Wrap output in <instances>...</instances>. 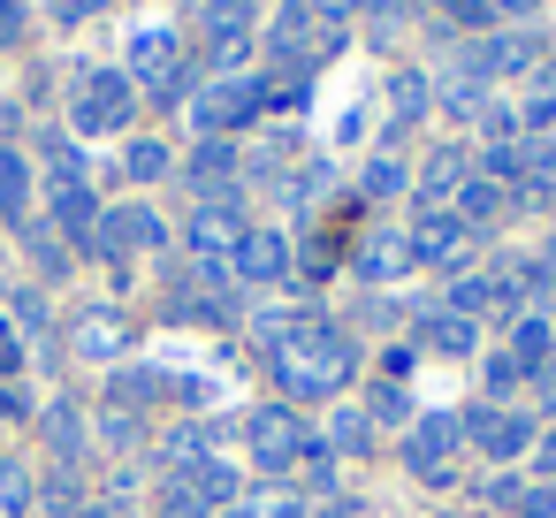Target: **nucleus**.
<instances>
[{
    "mask_svg": "<svg viewBox=\"0 0 556 518\" xmlns=\"http://www.w3.org/2000/svg\"><path fill=\"white\" fill-rule=\"evenodd\" d=\"M115 396H123V412H130V404H153V396H161V381H153L146 366H130V374H115Z\"/></svg>",
    "mask_w": 556,
    "mask_h": 518,
    "instance_id": "nucleus-27",
    "label": "nucleus"
},
{
    "mask_svg": "<svg viewBox=\"0 0 556 518\" xmlns=\"http://www.w3.org/2000/svg\"><path fill=\"white\" fill-rule=\"evenodd\" d=\"M92 9H100V0H62V16H70V24H77V16H92Z\"/></svg>",
    "mask_w": 556,
    "mask_h": 518,
    "instance_id": "nucleus-42",
    "label": "nucleus"
},
{
    "mask_svg": "<svg viewBox=\"0 0 556 518\" xmlns=\"http://www.w3.org/2000/svg\"><path fill=\"white\" fill-rule=\"evenodd\" d=\"M9 328H24V336H47V298L39 290H16V320Z\"/></svg>",
    "mask_w": 556,
    "mask_h": 518,
    "instance_id": "nucleus-29",
    "label": "nucleus"
},
{
    "mask_svg": "<svg viewBox=\"0 0 556 518\" xmlns=\"http://www.w3.org/2000/svg\"><path fill=\"white\" fill-rule=\"evenodd\" d=\"M39 153H47L54 184H85V153H77V138H62V130H39Z\"/></svg>",
    "mask_w": 556,
    "mask_h": 518,
    "instance_id": "nucleus-19",
    "label": "nucleus"
},
{
    "mask_svg": "<svg viewBox=\"0 0 556 518\" xmlns=\"http://www.w3.org/2000/svg\"><path fill=\"white\" fill-rule=\"evenodd\" d=\"M336 450H366V412H343L336 419Z\"/></svg>",
    "mask_w": 556,
    "mask_h": 518,
    "instance_id": "nucleus-35",
    "label": "nucleus"
},
{
    "mask_svg": "<svg viewBox=\"0 0 556 518\" xmlns=\"http://www.w3.org/2000/svg\"><path fill=\"white\" fill-rule=\"evenodd\" d=\"M77 351H85V358H115V351H123V320H115V305H92V313L77 320Z\"/></svg>",
    "mask_w": 556,
    "mask_h": 518,
    "instance_id": "nucleus-16",
    "label": "nucleus"
},
{
    "mask_svg": "<svg viewBox=\"0 0 556 518\" xmlns=\"http://www.w3.org/2000/svg\"><path fill=\"white\" fill-rule=\"evenodd\" d=\"M457 168H465L457 153H434V161H427V199H434V206L450 199V184H457Z\"/></svg>",
    "mask_w": 556,
    "mask_h": 518,
    "instance_id": "nucleus-28",
    "label": "nucleus"
},
{
    "mask_svg": "<svg viewBox=\"0 0 556 518\" xmlns=\"http://www.w3.org/2000/svg\"><path fill=\"white\" fill-rule=\"evenodd\" d=\"M229 518H260V510H252V503H237V510H229Z\"/></svg>",
    "mask_w": 556,
    "mask_h": 518,
    "instance_id": "nucleus-45",
    "label": "nucleus"
},
{
    "mask_svg": "<svg viewBox=\"0 0 556 518\" xmlns=\"http://www.w3.org/2000/svg\"><path fill=\"white\" fill-rule=\"evenodd\" d=\"M260 343H267V366L290 396H336L358 366L351 336L313 320V313H260Z\"/></svg>",
    "mask_w": 556,
    "mask_h": 518,
    "instance_id": "nucleus-1",
    "label": "nucleus"
},
{
    "mask_svg": "<svg viewBox=\"0 0 556 518\" xmlns=\"http://www.w3.org/2000/svg\"><path fill=\"white\" fill-rule=\"evenodd\" d=\"M404 260H412V244H404V237H374V244L358 252V275H366V282H381V275H404Z\"/></svg>",
    "mask_w": 556,
    "mask_h": 518,
    "instance_id": "nucleus-20",
    "label": "nucleus"
},
{
    "mask_svg": "<svg viewBox=\"0 0 556 518\" xmlns=\"http://www.w3.org/2000/svg\"><path fill=\"white\" fill-rule=\"evenodd\" d=\"M389 100H396V123H412V115L427 108V92H419V77H396V92H389Z\"/></svg>",
    "mask_w": 556,
    "mask_h": 518,
    "instance_id": "nucleus-32",
    "label": "nucleus"
},
{
    "mask_svg": "<svg viewBox=\"0 0 556 518\" xmlns=\"http://www.w3.org/2000/svg\"><path fill=\"white\" fill-rule=\"evenodd\" d=\"M396 184H404V168H396V161H374V168H366V191H374V199H389Z\"/></svg>",
    "mask_w": 556,
    "mask_h": 518,
    "instance_id": "nucleus-34",
    "label": "nucleus"
},
{
    "mask_svg": "<svg viewBox=\"0 0 556 518\" xmlns=\"http://www.w3.org/2000/svg\"><path fill=\"white\" fill-rule=\"evenodd\" d=\"M252 47V0H206V54L214 70H237Z\"/></svg>",
    "mask_w": 556,
    "mask_h": 518,
    "instance_id": "nucleus-7",
    "label": "nucleus"
},
{
    "mask_svg": "<svg viewBox=\"0 0 556 518\" xmlns=\"http://www.w3.org/2000/svg\"><path fill=\"white\" fill-rule=\"evenodd\" d=\"M47 206H54V237H62L70 252H92V237H100V199H92L85 184H54Z\"/></svg>",
    "mask_w": 556,
    "mask_h": 518,
    "instance_id": "nucleus-8",
    "label": "nucleus"
},
{
    "mask_svg": "<svg viewBox=\"0 0 556 518\" xmlns=\"http://www.w3.org/2000/svg\"><path fill=\"white\" fill-rule=\"evenodd\" d=\"M31 472L16 465V457H0V518H31Z\"/></svg>",
    "mask_w": 556,
    "mask_h": 518,
    "instance_id": "nucleus-18",
    "label": "nucleus"
},
{
    "mask_svg": "<svg viewBox=\"0 0 556 518\" xmlns=\"http://www.w3.org/2000/svg\"><path fill=\"white\" fill-rule=\"evenodd\" d=\"M16 366H24V343H16V328H9V320H0V381H9Z\"/></svg>",
    "mask_w": 556,
    "mask_h": 518,
    "instance_id": "nucleus-37",
    "label": "nucleus"
},
{
    "mask_svg": "<svg viewBox=\"0 0 556 518\" xmlns=\"http://www.w3.org/2000/svg\"><path fill=\"white\" fill-rule=\"evenodd\" d=\"M556 115V77H541V92H533V123H548Z\"/></svg>",
    "mask_w": 556,
    "mask_h": 518,
    "instance_id": "nucleus-39",
    "label": "nucleus"
},
{
    "mask_svg": "<svg viewBox=\"0 0 556 518\" xmlns=\"http://www.w3.org/2000/svg\"><path fill=\"white\" fill-rule=\"evenodd\" d=\"M434 351H472V320L465 313H427V328H419Z\"/></svg>",
    "mask_w": 556,
    "mask_h": 518,
    "instance_id": "nucleus-22",
    "label": "nucleus"
},
{
    "mask_svg": "<svg viewBox=\"0 0 556 518\" xmlns=\"http://www.w3.org/2000/svg\"><path fill=\"white\" fill-rule=\"evenodd\" d=\"M130 85H146L153 100H184L191 92V62L176 31H138L130 39Z\"/></svg>",
    "mask_w": 556,
    "mask_h": 518,
    "instance_id": "nucleus-3",
    "label": "nucleus"
},
{
    "mask_svg": "<svg viewBox=\"0 0 556 518\" xmlns=\"http://www.w3.org/2000/svg\"><path fill=\"white\" fill-rule=\"evenodd\" d=\"M404 244H412V260H434V267H450V260H465V214H442V206H427V214H419V229H412Z\"/></svg>",
    "mask_w": 556,
    "mask_h": 518,
    "instance_id": "nucleus-11",
    "label": "nucleus"
},
{
    "mask_svg": "<svg viewBox=\"0 0 556 518\" xmlns=\"http://www.w3.org/2000/svg\"><path fill=\"white\" fill-rule=\"evenodd\" d=\"M24 244H31V267L39 275H54V282L70 275V244L54 237V222H24Z\"/></svg>",
    "mask_w": 556,
    "mask_h": 518,
    "instance_id": "nucleus-17",
    "label": "nucleus"
},
{
    "mask_svg": "<svg viewBox=\"0 0 556 518\" xmlns=\"http://www.w3.org/2000/svg\"><path fill=\"white\" fill-rule=\"evenodd\" d=\"M404 465L419 480H450V419H419V434L404 442Z\"/></svg>",
    "mask_w": 556,
    "mask_h": 518,
    "instance_id": "nucleus-14",
    "label": "nucleus"
},
{
    "mask_svg": "<svg viewBox=\"0 0 556 518\" xmlns=\"http://www.w3.org/2000/svg\"><path fill=\"white\" fill-rule=\"evenodd\" d=\"M518 290H533V298H548V305H556V244H548V252H533V267L518 275Z\"/></svg>",
    "mask_w": 556,
    "mask_h": 518,
    "instance_id": "nucleus-25",
    "label": "nucleus"
},
{
    "mask_svg": "<svg viewBox=\"0 0 556 518\" xmlns=\"http://www.w3.org/2000/svg\"><path fill=\"white\" fill-rule=\"evenodd\" d=\"M9 419H24V396H16V389H0V427H9Z\"/></svg>",
    "mask_w": 556,
    "mask_h": 518,
    "instance_id": "nucleus-41",
    "label": "nucleus"
},
{
    "mask_svg": "<svg viewBox=\"0 0 556 518\" xmlns=\"http://www.w3.org/2000/svg\"><path fill=\"white\" fill-rule=\"evenodd\" d=\"M495 503H503V510H518V518H556V495H548V488H510V480H503V488H495Z\"/></svg>",
    "mask_w": 556,
    "mask_h": 518,
    "instance_id": "nucleus-23",
    "label": "nucleus"
},
{
    "mask_svg": "<svg viewBox=\"0 0 556 518\" xmlns=\"http://www.w3.org/2000/svg\"><path fill=\"white\" fill-rule=\"evenodd\" d=\"M237 244H244L237 206H229V199H206V206L191 214V252H199V260H237Z\"/></svg>",
    "mask_w": 556,
    "mask_h": 518,
    "instance_id": "nucleus-10",
    "label": "nucleus"
},
{
    "mask_svg": "<svg viewBox=\"0 0 556 518\" xmlns=\"http://www.w3.org/2000/svg\"><path fill=\"white\" fill-rule=\"evenodd\" d=\"M161 518H206V503H199L184 480H168V488H161Z\"/></svg>",
    "mask_w": 556,
    "mask_h": 518,
    "instance_id": "nucleus-30",
    "label": "nucleus"
},
{
    "mask_svg": "<svg viewBox=\"0 0 556 518\" xmlns=\"http://www.w3.org/2000/svg\"><path fill=\"white\" fill-rule=\"evenodd\" d=\"M503 214V184H465V222H495Z\"/></svg>",
    "mask_w": 556,
    "mask_h": 518,
    "instance_id": "nucleus-26",
    "label": "nucleus"
},
{
    "mask_svg": "<svg viewBox=\"0 0 556 518\" xmlns=\"http://www.w3.org/2000/svg\"><path fill=\"white\" fill-rule=\"evenodd\" d=\"M47 442L62 450V465L77 457V442H85V419H77V404L62 396V404H47Z\"/></svg>",
    "mask_w": 556,
    "mask_h": 518,
    "instance_id": "nucleus-21",
    "label": "nucleus"
},
{
    "mask_svg": "<svg viewBox=\"0 0 556 518\" xmlns=\"http://www.w3.org/2000/svg\"><path fill=\"white\" fill-rule=\"evenodd\" d=\"M541 465H556V434H548V442H541Z\"/></svg>",
    "mask_w": 556,
    "mask_h": 518,
    "instance_id": "nucleus-44",
    "label": "nucleus"
},
{
    "mask_svg": "<svg viewBox=\"0 0 556 518\" xmlns=\"http://www.w3.org/2000/svg\"><path fill=\"white\" fill-rule=\"evenodd\" d=\"M526 176H533L541 191H556V146H526Z\"/></svg>",
    "mask_w": 556,
    "mask_h": 518,
    "instance_id": "nucleus-31",
    "label": "nucleus"
},
{
    "mask_svg": "<svg viewBox=\"0 0 556 518\" xmlns=\"http://www.w3.org/2000/svg\"><path fill=\"white\" fill-rule=\"evenodd\" d=\"M252 457H260L267 472H298V465L313 457V442H305V427H298V412H282V404H267V412H252Z\"/></svg>",
    "mask_w": 556,
    "mask_h": 518,
    "instance_id": "nucleus-6",
    "label": "nucleus"
},
{
    "mask_svg": "<svg viewBox=\"0 0 556 518\" xmlns=\"http://www.w3.org/2000/svg\"><path fill=\"white\" fill-rule=\"evenodd\" d=\"M244 282H282L290 275V244L275 237V229H244V244H237V260H229Z\"/></svg>",
    "mask_w": 556,
    "mask_h": 518,
    "instance_id": "nucleus-12",
    "label": "nucleus"
},
{
    "mask_svg": "<svg viewBox=\"0 0 556 518\" xmlns=\"http://www.w3.org/2000/svg\"><path fill=\"white\" fill-rule=\"evenodd\" d=\"M123 168H130L138 184H153V176H168V146H153V138H138V146L123 153Z\"/></svg>",
    "mask_w": 556,
    "mask_h": 518,
    "instance_id": "nucleus-24",
    "label": "nucleus"
},
{
    "mask_svg": "<svg viewBox=\"0 0 556 518\" xmlns=\"http://www.w3.org/2000/svg\"><path fill=\"white\" fill-rule=\"evenodd\" d=\"M168 229L146 214V206H115V214H100V237H92V260H115V252H153Z\"/></svg>",
    "mask_w": 556,
    "mask_h": 518,
    "instance_id": "nucleus-9",
    "label": "nucleus"
},
{
    "mask_svg": "<svg viewBox=\"0 0 556 518\" xmlns=\"http://www.w3.org/2000/svg\"><path fill=\"white\" fill-rule=\"evenodd\" d=\"M465 427H472V442H480L488 457H510V450H526V442H533V427H526L518 412H503V404H480V412H465Z\"/></svg>",
    "mask_w": 556,
    "mask_h": 518,
    "instance_id": "nucleus-13",
    "label": "nucleus"
},
{
    "mask_svg": "<svg viewBox=\"0 0 556 518\" xmlns=\"http://www.w3.org/2000/svg\"><path fill=\"white\" fill-rule=\"evenodd\" d=\"M130 115H138V85H130V70H85V77H77V92H70V123H77V138L130 130Z\"/></svg>",
    "mask_w": 556,
    "mask_h": 518,
    "instance_id": "nucleus-2",
    "label": "nucleus"
},
{
    "mask_svg": "<svg viewBox=\"0 0 556 518\" xmlns=\"http://www.w3.org/2000/svg\"><path fill=\"white\" fill-rule=\"evenodd\" d=\"M541 389H548V404H556V374H548V381H541Z\"/></svg>",
    "mask_w": 556,
    "mask_h": 518,
    "instance_id": "nucleus-46",
    "label": "nucleus"
},
{
    "mask_svg": "<svg viewBox=\"0 0 556 518\" xmlns=\"http://www.w3.org/2000/svg\"><path fill=\"white\" fill-rule=\"evenodd\" d=\"M488 9H510V16H518V9H533V0H488Z\"/></svg>",
    "mask_w": 556,
    "mask_h": 518,
    "instance_id": "nucleus-43",
    "label": "nucleus"
},
{
    "mask_svg": "<svg viewBox=\"0 0 556 518\" xmlns=\"http://www.w3.org/2000/svg\"><path fill=\"white\" fill-rule=\"evenodd\" d=\"M24 39V0H0V47Z\"/></svg>",
    "mask_w": 556,
    "mask_h": 518,
    "instance_id": "nucleus-36",
    "label": "nucleus"
},
{
    "mask_svg": "<svg viewBox=\"0 0 556 518\" xmlns=\"http://www.w3.org/2000/svg\"><path fill=\"white\" fill-rule=\"evenodd\" d=\"M260 108H267V85H252V77H222V85H206V92L191 100V123H199L206 138H229V130H244Z\"/></svg>",
    "mask_w": 556,
    "mask_h": 518,
    "instance_id": "nucleus-4",
    "label": "nucleus"
},
{
    "mask_svg": "<svg viewBox=\"0 0 556 518\" xmlns=\"http://www.w3.org/2000/svg\"><path fill=\"white\" fill-rule=\"evenodd\" d=\"M39 503L70 510V503H77V472H70V465H62V472H47V495H39Z\"/></svg>",
    "mask_w": 556,
    "mask_h": 518,
    "instance_id": "nucleus-33",
    "label": "nucleus"
},
{
    "mask_svg": "<svg viewBox=\"0 0 556 518\" xmlns=\"http://www.w3.org/2000/svg\"><path fill=\"white\" fill-rule=\"evenodd\" d=\"M305 9H313L320 24H336V16H351V9H358V0H305Z\"/></svg>",
    "mask_w": 556,
    "mask_h": 518,
    "instance_id": "nucleus-40",
    "label": "nucleus"
},
{
    "mask_svg": "<svg viewBox=\"0 0 556 518\" xmlns=\"http://www.w3.org/2000/svg\"><path fill=\"white\" fill-rule=\"evenodd\" d=\"M442 16H457V24H488L495 9H488V0H442Z\"/></svg>",
    "mask_w": 556,
    "mask_h": 518,
    "instance_id": "nucleus-38",
    "label": "nucleus"
},
{
    "mask_svg": "<svg viewBox=\"0 0 556 518\" xmlns=\"http://www.w3.org/2000/svg\"><path fill=\"white\" fill-rule=\"evenodd\" d=\"M0 214H9L16 229L31 222V168H24L16 146H0Z\"/></svg>",
    "mask_w": 556,
    "mask_h": 518,
    "instance_id": "nucleus-15",
    "label": "nucleus"
},
{
    "mask_svg": "<svg viewBox=\"0 0 556 518\" xmlns=\"http://www.w3.org/2000/svg\"><path fill=\"white\" fill-rule=\"evenodd\" d=\"M328 47H336V31H328L313 9H298V0L267 16V54H275L282 70H305V62H320Z\"/></svg>",
    "mask_w": 556,
    "mask_h": 518,
    "instance_id": "nucleus-5",
    "label": "nucleus"
}]
</instances>
